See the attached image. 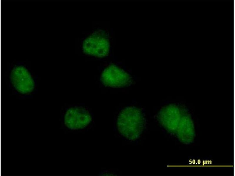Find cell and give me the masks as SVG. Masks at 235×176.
Listing matches in <instances>:
<instances>
[{
    "label": "cell",
    "instance_id": "5b68a950",
    "mask_svg": "<svg viewBox=\"0 0 235 176\" xmlns=\"http://www.w3.org/2000/svg\"><path fill=\"white\" fill-rule=\"evenodd\" d=\"M92 121L91 116L85 109L81 107H74L68 109L64 116L65 126L71 130L84 128Z\"/></svg>",
    "mask_w": 235,
    "mask_h": 176
},
{
    "label": "cell",
    "instance_id": "52a82bcc",
    "mask_svg": "<svg viewBox=\"0 0 235 176\" xmlns=\"http://www.w3.org/2000/svg\"><path fill=\"white\" fill-rule=\"evenodd\" d=\"M192 126V121L189 117L185 115L182 116L177 130V135L180 139L182 140L184 137L186 140V137L187 140H188V137H193Z\"/></svg>",
    "mask_w": 235,
    "mask_h": 176
},
{
    "label": "cell",
    "instance_id": "6da1fadb",
    "mask_svg": "<svg viewBox=\"0 0 235 176\" xmlns=\"http://www.w3.org/2000/svg\"><path fill=\"white\" fill-rule=\"evenodd\" d=\"M144 118L141 111L135 107L123 109L119 114L117 126L120 133L130 140H135L140 136L144 128Z\"/></svg>",
    "mask_w": 235,
    "mask_h": 176
},
{
    "label": "cell",
    "instance_id": "7a4b0ae2",
    "mask_svg": "<svg viewBox=\"0 0 235 176\" xmlns=\"http://www.w3.org/2000/svg\"><path fill=\"white\" fill-rule=\"evenodd\" d=\"M110 47L107 35L102 30L94 32L84 40L83 44V51L85 54L99 57L107 56Z\"/></svg>",
    "mask_w": 235,
    "mask_h": 176
},
{
    "label": "cell",
    "instance_id": "3957f363",
    "mask_svg": "<svg viewBox=\"0 0 235 176\" xmlns=\"http://www.w3.org/2000/svg\"><path fill=\"white\" fill-rule=\"evenodd\" d=\"M100 80L105 86L111 87H124L132 82L131 77L127 72L113 64L109 65L103 70Z\"/></svg>",
    "mask_w": 235,
    "mask_h": 176
},
{
    "label": "cell",
    "instance_id": "277c9868",
    "mask_svg": "<svg viewBox=\"0 0 235 176\" xmlns=\"http://www.w3.org/2000/svg\"><path fill=\"white\" fill-rule=\"evenodd\" d=\"M10 79L14 88L21 94L29 93L34 88V81L31 73L23 66H17L13 68L11 72Z\"/></svg>",
    "mask_w": 235,
    "mask_h": 176
},
{
    "label": "cell",
    "instance_id": "8992f818",
    "mask_svg": "<svg viewBox=\"0 0 235 176\" xmlns=\"http://www.w3.org/2000/svg\"><path fill=\"white\" fill-rule=\"evenodd\" d=\"M157 117L161 124L167 130L173 133L177 131L182 116L179 108L175 105L170 104L163 108Z\"/></svg>",
    "mask_w": 235,
    "mask_h": 176
}]
</instances>
